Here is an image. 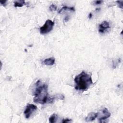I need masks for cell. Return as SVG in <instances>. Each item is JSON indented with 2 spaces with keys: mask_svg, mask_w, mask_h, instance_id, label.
Instances as JSON below:
<instances>
[{
  "mask_svg": "<svg viewBox=\"0 0 123 123\" xmlns=\"http://www.w3.org/2000/svg\"><path fill=\"white\" fill-rule=\"evenodd\" d=\"M35 86L36 87L33 92L34 102L40 104H44L47 102H49L50 98L49 97L48 93V85L42 83L40 80H37Z\"/></svg>",
  "mask_w": 123,
  "mask_h": 123,
  "instance_id": "cell-1",
  "label": "cell"
},
{
  "mask_svg": "<svg viewBox=\"0 0 123 123\" xmlns=\"http://www.w3.org/2000/svg\"><path fill=\"white\" fill-rule=\"evenodd\" d=\"M74 81L75 83V89L82 91L87 90L90 86L93 84L91 74H89L85 71L82 72L79 74L75 76Z\"/></svg>",
  "mask_w": 123,
  "mask_h": 123,
  "instance_id": "cell-2",
  "label": "cell"
},
{
  "mask_svg": "<svg viewBox=\"0 0 123 123\" xmlns=\"http://www.w3.org/2000/svg\"><path fill=\"white\" fill-rule=\"evenodd\" d=\"M54 25V22L49 19L46 20L44 25L40 27V33L41 34H46L49 33L53 29Z\"/></svg>",
  "mask_w": 123,
  "mask_h": 123,
  "instance_id": "cell-3",
  "label": "cell"
},
{
  "mask_svg": "<svg viewBox=\"0 0 123 123\" xmlns=\"http://www.w3.org/2000/svg\"><path fill=\"white\" fill-rule=\"evenodd\" d=\"M37 110V107L36 105L32 104H27L24 112L25 117L26 119H28L33 112H34Z\"/></svg>",
  "mask_w": 123,
  "mask_h": 123,
  "instance_id": "cell-4",
  "label": "cell"
},
{
  "mask_svg": "<svg viewBox=\"0 0 123 123\" xmlns=\"http://www.w3.org/2000/svg\"><path fill=\"white\" fill-rule=\"evenodd\" d=\"M111 115V114L109 112V110L106 108H105L101 111L98 112L97 118L100 122H101L102 120H104L109 118Z\"/></svg>",
  "mask_w": 123,
  "mask_h": 123,
  "instance_id": "cell-5",
  "label": "cell"
},
{
  "mask_svg": "<svg viewBox=\"0 0 123 123\" xmlns=\"http://www.w3.org/2000/svg\"><path fill=\"white\" fill-rule=\"evenodd\" d=\"M110 28V23L109 22L106 21H103L98 26V32L100 33H104L109 29Z\"/></svg>",
  "mask_w": 123,
  "mask_h": 123,
  "instance_id": "cell-6",
  "label": "cell"
},
{
  "mask_svg": "<svg viewBox=\"0 0 123 123\" xmlns=\"http://www.w3.org/2000/svg\"><path fill=\"white\" fill-rule=\"evenodd\" d=\"M98 117V112H90L87 116L85 118V120L86 122L93 121Z\"/></svg>",
  "mask_w": 123,
  "mask_h": 123,
  "instance_id": "cell-7",
  "label": "cell"
},
{
  "mask_svg": "<svg viewBox=\"0 0 123 123\" xmlns=\"http://www.w3.org/2000/svg\"><path fill=\"white\" fill-rule=\"evenodd\" d=\"M75 10L74 7H67V6H64L62 7L59 11V13H62L66 11H68V12H75Z\"/></svg>",
  "mask_w": 123,
  "mask_h": 123,
  "instance_id": "cell-8",
  "label": "cell"
},
{
  "mask_svg": "<svg viewBox=\"0 0 123 123\" xmlns=\"http://www.w3.org/2000/svg\"><path fill=\"white\" fill-rule=\"evenodd\" d=\"M43 63L46 65H52L55 63V58L53 57H50L45 59Z\"/></svg>",
  "mask_w": 123,
  "mask_h": 123,
  "instance_id": "cell-9",
  "label": "cell"
},
{
  "mask_svg": "<svg viewBox=\"0 0 123 123\" xmlns=\"http://www.w3.org/2000/svg\"><path fill=\"white\" fill-rule=\"evenodd\" d=\"M26 5V3L24 0H18L14 1V6L15 7H21Z\"/></svg>",
  "mask_w": 123,
  "mask_h": 123,
  "instance_id": "cell-10",
  "label": "cell"
},
{
  "mask_svg": "<svg viewBox=\"0 0 123 123\" xmlns=\"http://www.w3.org/2000/svg\"><path fill=\"white\" fill-rule=\"evenodd\" d=\"M57 115L56 114H53L49 118V122L50 123H56V120H57Z\"/></svg>",
  "mask_w": 123,
  "mask_h": 123,
  "instance_id": "cell-11",
  "label": "cell"
},
{
  "mask_svg": "<svg viewBox=\"0 0 123 123\" xmlns=\"http://www.w3.org/2000/svg\"><path fill=\"white\" fill-rule=\"evenodd\" d=\"M49 10L51 12H53V11H55L57 10V7L56 5H55L54 4H51L50 5V6H49Z\"/></svg>",
  "mask_w": 123,
  "mask_h": 123,
  "instance_id": "cell-12",
  "label": "cell"
},
{
  "mask_svg": "<svg viewBox=\"0 0 123 123\" xmlns=\"http://www.w3.org/2000/svg\"><path fill=\"white\" fill-rule=\"evenodd\" d=\"M123 0H118V1H116V2L117 3V4H118L119 5V7L121 8H123Z\"/></svg>",
  "mask_w": 123,
  "mask_h": 123,
  "instance_id": "cell-13",
  "label": "cell"
},
{
  "mask_svg": "<svg viewBox=\"0 0 123 123\" xmlns=\"http://www.w3.org/2000/svg\"><path fill=\"white\" fill-rule=\"evenodd\" d=\"M72 120L70 119H63L62 121V123H69L70 122H72Z\"/></svg>",
  "mask_w": 123,
  "mask_h": 123,
  "instance_id": "cell-14",
  "label": "cell"
},
{
  "mask_svg": "<svg viewBox=\"0 0 123 123\" xmlns=\"http://www.w3.org/2000/svg\"><path fill=\"white\" fill-rule=\"evenodd\" d=\"M94 4L96 5H98V4H100L103 2L102 0H96V1H94Z\"/></svg>",
  "mask_w": 123,
  "mask_h": 123,
  "instance_id": "cell-15",
  "label": "cell"
},
{
  "mask_svg": "<svg viewBox=\"0 0 123 123\" xmlns=\"http://www.w3.org/2000/svg\"><path fill=\"white\" fill-rule=\"evenodd\" d=\"M7 2V1H6V0H5V1H0V4H1V5H3V6H5V5L6 4H5L6 2Z\"/></svg>",
  "mask_w": 123,
  "mask_h": 123,
  "instance_id": "cell-16",
  "label": "cell"
},
{
  "mask_svg": "<svg viewBox=\"0 0 123 123\" xmlns=\"http://www.w3.org/2000/svg\"><path fill=\"white\" fill-rule=\"evenodd\" d=\"M92 16V13H89V16H88L89 18H91Z\"/></svg>",
  "mask_w": 123,
  "mask_h": 123,
  "instance_id": "cell-17",
  "label": "cell"
}]
</instances>
